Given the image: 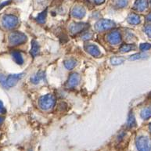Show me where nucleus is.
I'll return each instance as SVG.
<instances>
[{
  "label": "nucleus",
  "instance_id": "obj_1",
  "mask_svg": "<svg viewBox=\"0 0 151 151\" xmlns=\"http://www.w3.org/2000/svg\"><path fill=\"white\" fill-rule=\"evenodd\" d=\"M135 144L139 151H150L151 139L147 136L141 135L137 137L135 140Z\"/></svg>",
  "mask_w": 151,
  "mask_h": 151
},
{
  "label": "nucleus",
  "instance_id": "obj_2",
  "mask_svg": "<svg viewBox=\"0 0 151 151\" xmlns=\"http://www.w3.org/2000/svg\"><path fill=\"white\" fill-rule=\"evenodd\" d=\"M27 41V36L24 33L20 32H12L9 36V42L10 45L16 46L21 45Z\"/></svg>",
  "mask_w": 151,
  "mask_h": 151
},
{
  "label": "nucleus",
  "instance_id": "obj_3",
  "mask_svg": "<svg viewBox=\"0 0 151 151\" xmlns=\"http://www.w3.org/2000/svg\"><path fill=\"white\" fill-rule=\"evenodd\" d=\"M19 20L18 18L14 15L7 14L2 17V26L6 29H13L18 25Z\"/></svg>",
  "mask_w": 151,
  "mask_h": 151
},
{
  "label": "nucleus",
  "instance_id": "obj_4",
  "mask_svg": "<svg viewBox=\"0 0 151 151\" xmlns=\"http://www.w3.org/2000/svg\"><path fill=\"white\" fill-rule=\"evenodd\" d=\"M55 104V98L51 94L43 96L39 99V106L42 110H49L52 108Z\"/></svg>",
  "mask_w": 151,
  "mask_h": 151
},
{
  "label": "nucleus",
  "instance_id": "obj_5",
  "mask_svg": "<svg viewBox=\"0 0 151 151\" xmlns=\"http://www.w3.org/2000/svg\"><path fill=\"white\" fill-rule=\"evenodd\" d=\"M114 27H115V23L114 22L113 20H106V19L99 20L95 25L96 30L98 31V32L106 31V30L111 29Z\"/></svg>",
  "mask_w": 151,
  "mask_h": 151
},
{
  "label": "nucleus",
  "instance_id": "obj_6",
  "mask_svg": "<svg viewBox=\"0 0 151 151\" xmlns=\"http://www.w3.org/2000/svg\"><path fill=\"white\" fill-rule=\"evenodd\" d=\"M23 76H24V74H15V75H10L9 76H7L6 78L5 85L3 87L6 88L14 87V86H16L19 80L22 78Z\"/></svg>",
  "mask_w": 151,
  "mask_h": 151
},
{
  "label": "nucleus",
  "instance_id": "obj_7",
  "mask_svg": "<svg viewBox=\"0 0 151 151\" xmlns=\"http://www.w3.org/2000/svg\"><path fill=\"white\" fill-rule=\"evenodd\" d=\"M88 27V24L86 23H74L70 26V31L72 34L76 35L86 31Z\"/></svg>",
  "mask_w": 151,
  "mask_h": 151
},
{
  "label": "nucleus",
  "instance_id": "obj_8",
  "mask_svg": "<svg viewBox=\"0 0 151 151\" xmlns=\"http://www.w3.org/2000/svg\"><path fill=\"white\" fill-rule=\"evenodd\" d=\"M86 9L83 6H75L71 9V15L75 18L81 19L86 16Z\"/></svg>",
  "mask_w": 151,
  "mask_h": 151
},
{
  "label": "nucleus",
  "instance_id": "obj_9",
  "mask_svg": "<svg viewBox=\"0 0 151 151\" xmlns=\"http://www.w3.org/2000/svg\"><path fill=\"white\" fill-rule=\"evenodd\" d=\"M107 40L112 45H117V44L121 42L122 36L117 31H113L111 33H109L108 35H107Z\"/></svg>",
  "mask_w": 151,
  "mask_h": 151
},
{
  "label": "nucleus",
  "instance_id": "obj_10",
  "mask_svg": "<svg viewBox=\"0 0 151 151\" xmlns=\"http://www.w3.org/2000/svg\"><path fill=\"white\" fill-rule=\"evenodd\" d=\"M85 49L87 52L91 54L92 56L95 57H99L101 56V52L100 50L98 48V46H96V45H93V44H86L85 45Z\"/></svg>",
  "mask_w": 151,
  "mask_h": 151
},
{
  "label": "nucleus",
  "instance_id": "obj_11",
  "mask_svg": "<svg viewBox=\"0 0 151 151\" xmlns=\"http://www.w3.org/2000/svg\"><path fill=\"white\" fill-rule=\"evenodd\" d=\"M79 82H80V75L78 73H73L68 78L67 86L69 88H74L78 85Z\"/></svg>",
  "mask_w": 151,
  "mask_h": 151
},
{
  "label": "nucleus",
  "instance_id": "obj_12",
  "mask_svg": "<svg viewBox=\"0 0 151 151\" xmlns=\"http://www.w3.org/2000/svg\"><path fill=\"white\" fill-rule=\"evenodd\" d=\"M148 7V1L147 0H136L134 4V8L138 11H144Z\"/></svg>",
  "mask_w": 151,
  "mask_h": 151
},
{
  "label": "nucleus",
  "instance_id": "obj_13",
  "mask_svg": "<svg viewBox=\"0 0 151 151\" xmlns=\"http://www.w3.org/2000/svg\"><path fill=\"white\" fill-rule=\"evenodd\" d=\"M45 79V74L42 71H39L36 74V75H35L34 76L31 78V81H32V83L34 84H38V82H40L41 81H42Z\"/></svg>",
  "mask_w": 151,
  "mask_h": 151
},
{
  "label": "nucleus",
  "instance_id": "obj_14",
  "mask_svg": "<svg viewBox=\"0 0 151 151\" xmlns=\"http://www.w3.org/2000/svg\"><path fill=\"white\" fill-rule=\"evenodd\" d=\"M127 20L131 24H138L140 23V17L137 14H131L129 15L128 18H127Z\"/></svg>",
  "mask_w": 151,
  "mask_h": 151
},
{
  "label": "nucleus",
  "instance_id": "obj_15",
  "mask_svg": "<svg viewBox=\"0 0 151 151\" xmlns=\"http://www.w3.org/2000/svg\"><path fill=\"white\" fill-rule=\"evenodd\" d=\"M12 57L14 58V61L16 62L17 64H20V65H22L24 63V58H23L21 53L17 51H14L12 52Z\"/></svg>",
  "mask_w": 151,
  "mask_h": 151
},
{
  "label": "nucleus",
  "instance_id": "obj_16",
  "mask_svg": "<svg viewBox=\"0 0 151 151\" xmlns=\"http://www.w3.org/2000/svg\"><path fill=\"white\" fill-rule=\"evenodd\" d=\"M63 64L65 66V68L68 70H72L75 68V67L77 64V61L74 59H68V60H66L63 62Z\"/></svg>",
  "mask_w": 151,
  "mask_h": 151
},
{
  "label": "nucleus",
  "instance_id": "obj_17",
  "mask_svg": "<svg viewBox=\"0 0 151 151\" xmlns=\"http://www.w3.org/2000/svg\"><path fill=\"white\" fill-rule=\"evenodd\" d=\"M39 50H40V47H39L38 43L35 40L32 41V49H31V54H32L33 57H35L38 52H39Z\"/></svg>",
  "mask_w": 151,
  "mask_h": 151
},
{
  "label": "nucleus",
  "instance_id": "obj_18",
  "mask_svg": "<svg viewBox=\"0 0 151 151\" xmlns=\"http://www.w3.org/2000/svg\"><path fill=\"white\" fill-rule=\"evenodd\" d=\"M141 117L142 119H148L151 117V106L142 109L141 111Z\"/></svg>",
  "mask_w": 151,
  "mask_h": 151
},
{
  "label": "nucleus",
  "instance_id": "obj_19",
  "mask_svg": "<svg viewBox=\"0 0 151 151\" xmlns=\"http://www.w3.org/2000/svg\"><path fill=\"white\" fill-rule=\"evenodd\" d=\"M127 125L130 129H132V128L136 127V121H135V118L132 113L129 114V118H128V122H127Z\"/></svg>",
  "mask_w": 151,
  "mask_h": 151
},
{
  "label": "nucleus",
  "instance_id": "obj_20",
  "mask_svg": "<svg viewBox=\"0 0 151 151\" xmlns=\"http://www.w3.org/2000/svg\"><path fill=\"white\" fill-rule=\"evenodd\" d=\"M135 49V45H131V44H124L122 45L120 48V51L122 52H127L131 51V50H134Z\"/></svg>",
  "mask_w": 151,
  "mask_h": 151
},
{
  "label": "nucleus",
  "instance_id": "obj_21",
  "mask_svg": "<svg viewBox=\"0 0 151 151\" xmlns=\"http://www.w3.org/2000/svg\"><path fill=\"white\" fill-rule=\"evenodd\" d=\"M125 60V59L124 57H113L111 59V63L113 65H119L123 63Z\"/></svg>",
  "mask_w": 151,
  "mask_h": 151
},
{
  "label": "nucleus",
  "instance_id": "obj_22",
  "mask_svg": "<svg viewBox=\"0 0 151 151\" xmlns=\"http://www.w3.org/2000/svg\"><path fill=\"white\" fill-rule=\"evenodd\" d=\"M46 16H47V10L45 9V10L42 12L41 14H38V16L37 17V21L39 24H44L45 22Z\"/></svg>",
  "mask_w": 151,
  "mask_h": 151
},
{
  "label": "nucleus",
  "instance_id": "obj_23",
  "mask_svg": "<svg viewBox=\"0 0 151 151\" xmlns=\"http://www.w3.org/2000/svg\"><path fill=\"white\" fill-rule=\"evenodd\" d=\"M115 2H116V6L120 8L125 7L128 5V0H115Z\"/></svg>",
  "mask_w": 151,
  "mask_h": 151
},
{
  "label": "nucleus",
  "instance_id": "obj_24",
  "mask_svg": "<svg viewBox=\"0 0 151 151\" xmlns=\"http://www.w3.org/2000/svg\"><path fill=\"white\" fill-rule=\"evenodd\" d=\"M146 55L144 53H137V54L132 55L130 57V60H139V59L144 58Z\"/></svg>",
  "mask_w": 151,
  "mask_h": 151
},
{
  "label": "nucleus",
  "instance_id": "obj_25",
  "mask_svg": "<svg viewBox=\"0 0 151 151\" xmlns=\"http://www.w3.org/2000/svg\"><path fill=\"white\" fill-rule=\"evenodd\" d=\"M139 48L140 50H142V51H147V50L151 49V44H149V43H142V44L140 45Z\"/></svg>",
  "mask_w": 151,
  "mask_h": 151
},
{
  "label": "nucleus",
  "instance_id": "obj_26",
  "mask_svg": "<svg viewBox=\"0 0 151 151\" xmlns=\"http://www.w3.org/2000/svg\"><path fill=\"white\" fill-rule=\"evenodd\" d=\"M145 32L150 38H151V25H147L145 27Z\"/></svg>",
  "mask_w": 151,
  "mask_h": 151
},
{
  "label": "nucleus",
  "instance_id": "obj_27",
  "mask_svg": "<svg viewBox=\"0 0 151 151\" xmlns=\"http://www.w3.org/2000/svg\"><path fill=\"white\" fill-rule=\"evenodd\" d=\"M6 112V110L5 108L4 105L2 104V101H0V114H5Z\"/></svg>",
  "mask_w": 151,
  "mask_h": 151
},
{
  "label": "nucleus",
  "instance_id": "obj_28",
  "mask_svg": "<svg viewBox=\"0 0 151 151\" xmlns=\"http://www.w3.org/2000/svg\"><path fill=\"white\" fill-rule=\"evenodd\" d=\"M91 2H93L94 4L96 5H100L103 4L104 2H105V0H89Z\"/></svg>",
  "mask_w": 151,
  "mask_h": 151
},
{
  "label": "nucleus",
  "instance_id": "obj_29",
  "mask_svg": "<svg viewBox=\"0 0 151 151\" xmlns=\"http://www.w3.org/2000/svg\"><path fill=\"white\" fill-rule=\"evenodd\" d=\"M10 3V1H7V2H4L3 3H2V4L0 5V9H2V8H3L4 6H7L8 4H9Z\"/></svg>",
  "mask_w": 151,
  "mask_h": 151
},
{
  "label": "nucleus",
  "instance_id": "obj_30",
  "mask_svg": "<svg viewBox=\"0 0 151 151\" xmlns=\"http://www.w3.org/2000/svg\"><path fill=\"white\" fill-rule=\"evenodd\" d=\"M92 35H92V34H86V35H83V39H89V38H91Z\"/></svg>",
  "mask_w": 151,
  "mask_h": 151
},
{
  "label": "nucleus",
  "instance_id": "obj_31",
  "mask_svg": "<svg viewBox=\"0 0 151 151\" xmlns=\"http://www.w3.org/2000/svg\"><path fill=\"white\" fill-rule=\"evenodd\" d=\"M4 120H5V118L3 117H0V125H1V124H2V123H3V122H4Z\"/></svg>",
  "mask_w": 151,
  "mask_h": 151
},
{
  "label": "nucleus",
  "instance_id": "obj_32",
  "mask_svg": "<svg viewBox=\"0 0 151 151\" xmlns=\"http://www.w3.org/2000/svg\"><path fill=\"white\" fill-rule=\"evenodd\" d=\"M147 19H148V20H150V21H151V14H149V15L147 16Z\"/></svg>",
  "mask_w": 151,
  "mask_h": 151
},
{
  "label": "nucleus",
  "instance_id": "obj_33",
  "mask_svg": "<svg viewBox=\"0 0 151 151\" xmlns=\"http://www.w3.org/2000/svg\"><path fill=\"white\" fill-rule=\"evenodd\" d=\"M149 129H150V131L151 132V124H150V126H149Z\"/></svg>",
  "mask_w": 151,
  "mask_h": 151
},
{
  "label": "nucleus",
  "instance_id": "obj_34",
  "mask_svg": "<svg viewBox=\"0 0 151 151\" xmlns=\"http://www.w3.org/2000/svg\"><path fill=\"white\" fill-rule=\"evenodd\" d=\"M150 5H151V0H150Z\"/></svg>",
  "mask_w": 151,
  "mask_h": 151
}]
</instances>
